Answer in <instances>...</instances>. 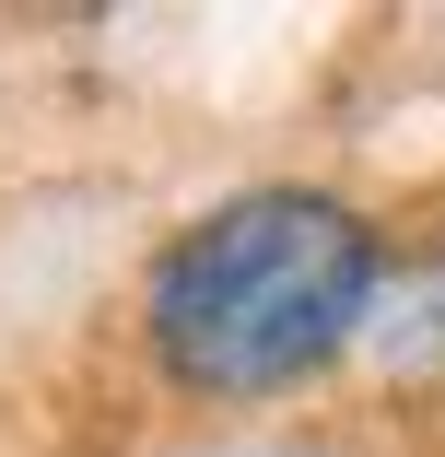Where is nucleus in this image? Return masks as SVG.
I'll use <instances>...</instances> for the list:
<instances>
[{"mask_svg":"<svg viewBox=\"0 0 445 457\" xmlns=\"http://www.w3.org/2000/svg\"><path fill=\"white\" fill-rule=\"evenodd\" d=\"M375 305V223L328 188H246L152 258V363L188 399H282Z\"/></svg>","mask_w":445,"mask_h":457,"instance_id":"1","label":"nucleus"}]
</instances>
